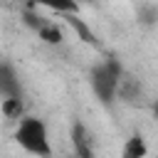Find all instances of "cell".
I'll use <instances>...</instances> for the list:
<instances>
[{"instance_id": "30bf717a", "label": "cell", "mask_w": 158, "mask_h": 158, "mask_svg": "<svg viewBox=\"0 0 158 158\" xmlns=\"http://www.w3.org/2000/svg\"><path fill=\"white\" fill-rule=\"evenodd\" d=\"M153 114H156V118H158V96H156V101H153Z\"/></svg>"}, {"instance_id": "7a4b0ae2", "label": "cell", "mask_w": 158, "mask_h": 158, "mask_svg": "<svg viewBox=\"0 0 158 158\" xmlns=\"http://www.w3.org/2000/svg\"><path fill=\"white\" fill-rule=\"evenodd\" d=\"M121 77H123V67H121V62L114 59V57H106V59L96 62V64L89 69V86H91L94 96H96L104 106H111V104L116 101Z\"/></svg>"}, {"instance_id": "52a82bcc", "label": "cell", "mask_w": 158, "mask_h": 158, "mask_svg": "<svg viewBox=\"0 0 158 158\" xmlns=\"http://www.w3.org/2000/svg\"><path fill=\"white\" fill-rule=\"evenodd\" d=\"M37 37H40L42 42H47V44H62V42H64L62 27H59L57 22H52V20H44V22H42V27L37 30Z\"/></svg>"}, {"instance_id": "8fae6325", "label": "cell", "mask_w": 158, "mask_h": 158, "mask_svg": "<svg viewBox=\"0 0 158 158\" xmlns=\"http://www.w3.org/2000/svg\"><path fill=\"white\" fill-rule=\"evenodd\" d=\"M77 2H79V5H84V2H86V5H91V2H96V0H77Z\"/></svg>"}, {"instance_id": "8992f818", "label": "cell", "mask_w": 158, "mask_h": 158, "mask_svg": "<svg viewBox=\"0 0 158 158\" xmlns=\"http://www.w3.org/2000/svg\"><path fill=\"white\" fill-rule=\"evenodd\" d=\"M32 7H47L52 12H62V15H77L79 12V2L77 0H25Z\"/></svg>"}, {"instance_id": "9c48e42d", "label": "cell", "mask_w": 158, "mask_h": 158, "mask_svg": "<svg viewBox=\"0 0 158 158\" xmlns=\"http://www.w3.org/2000/svg\"><path fill=\"white\" fill-rule=\"evenodd\" d=\"M136 17H138L141 25H156L158 22V7L156 5H141Z\"/></svg>"}, {"instance_id": "277c9868", "label": "cell", "mask_w": 158, "mask_h": 158, "mask_svg": "<svg viewBox=\"0 0 158 158\" xmlns=\"http://www.w3.org/2000/svg\"><path fill=\"white\" fill-rule=\"evenodd\" d=\"M72 146H74V153L79 156V158H91L94 156V151H91V138H89V133H86V126L81 123V121H74L72 123Z\"/></svg>"}, {"instance_id": "6da1fadb", "label": "cell", "mask_w": 158, "mask_h": 158, "mask_svg": "<svg viewBox=\"0 0 158 158\" xmlns=\"http://www.w3.org/2000/svg\"><path fill=\"white\" fill-rule=\"evenodd\" d=\"M15 143L35 156V158H52L54 148H52V136H49V126L44 118L40 116H22L17 118V126H15V133H12Z\"/></svg>"}, {"instance_id": "ba28073f", "label": "cell", "mask_w": 158, "mask_h": 158, "mask_svg": "<svg viewBox=\"0 0 158 158\" xmlns=\"http://www.w3.org/2000/svg\"><path fill=\"white\" fill-rule=\"evenodd\" d=\"M0 114L5 118H22L25 116V101L22 96H7V99H0Z\"/></svg>"}, {"instance_id": "5b68a950", "label": "cell", "mask_w": 158, "mask_h": 158, "mask_svg": "<svg viewBox=\"0 0 158 158\" xmlns=\"http://www.w3.org/2000/svg\"><path fill=\"white\" fill-rule=\"evenodd\" d=\"M121 158H148V141L143 133H131L121 146Z\"/></svg>"}, {"instance_id": "3957f363", "label": "cell", "mask_w": 158, "mask_h": 158, "mask_svg": "<svg viewBox=\"0 0 158 158\" xmlns=\"http://www.w3.org/2000/svg\"><path fill=\"white\" fill-rule=\"evenodd\" d=\"M7 96H22V81L12 62L0 59V99Z\"/></svg>"}]
</instances>
